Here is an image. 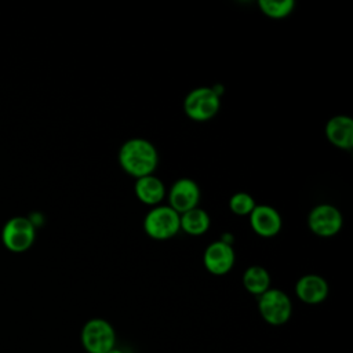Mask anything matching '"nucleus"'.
<instances>
[{"label": "nucleus", "mask_w": 353, "mask_h": 353, "mask_svg": "<svg viewBox=\"0 0 353 353\" xmlns=\"http://www.w3.org/2000/svg\"><path fill=\"white\" fill-rule=\"evenodd\" d=\"M258 310L266 323L281 325L290 320L292 305L285 292L277 288H269L259 295Z\"/></svg>", "instance_id": "20e7f679"}, {"label": "nucleus", "mask_w": 353, "mask_h": 353, "mask_svg": "<svg viewBox=\"0 0 353 353\" xmlns=\"http://www.w3.org/2000/svg\"><path fill=\"white\" fill-rule=\"evenodd\" d=\"M108 353H124L121 349H116V347H113L112 350H109Z\"/></svg>", "instance_id": "a211bd4d"}, {"label": "nucleus", "mask_w": 353, "mask_h": 353, "mask_svg": "<svg viewBox=\"0 0 353 353\" xmlns=\"http://www.w3.org/2000/svg\"><path fill=\"white\" fill-rule=\"evenodd\" d=\"M145 232L156 239H170L181 229V218L170 205H160L150 210L143 219Z\"/></svg>", "instance_id": "39448f33"}, {"label": "nucleus", "mask_w": 353, "mask_h": 353, "mask_svg": "<svg viewBox=\"0 0 353 353\" xmlns=\"http://www.w3.org/2000/svg\"><path fill=\"white\" fill-rule=\"evenodd\" d=\"M342 223V214L336 207L331 204L316 205L307 216V225L310 230L321 237L336 234L341 230Z\"/></svg>", "instance_id": "0eeeda50"}, {"label": "nucleus", "mask_w": 353, "mask_h": 353, "mask_svg": "<svg viewBox=\"0 0 353 353\" xmlns=\"http://www.w3.org/2000/svg\"><path fill=\"white\" fill-rule=\"evenodd\" d=\"M298 298L310 305L323 302L328 295V284L319 274H305L295 284Z\"/></svg>", "instance_id": "9b49d317"}, {"label": "nucleus", "mask_w": 353, "mask_h": 353, "mask_svg": "<svg viewBox=\"0 0 353 353\" xmlns=\"http://www.w3.org/2000/svg\"><path fill=\"white\" fill-rule=\"evenodd\" d=\"M255 201L252 199V196H250L248 193L244 192H239L236 194H233L229 200V207L230 210L237 214V215H247L251 214V211L255 207Z\"/></svg>", "instance_id": "f3484780"}, {"label": "nucleus", "mask_w": 353, "mask_h": 353, "mask_svg": "<svg viewBox=\"0 0 353 353\" xmlns=\"http://www.w3.org/2000/svg\"><path fill=\"white\" fill-rule=\"evenodd\" d=\"M205 269L212 274H225L228 273L234 263V251L232 245L222 243L221 240L211 243L203 256Z\"/></svg>", "instance_id": "1a4fd4ad"}, {"label": "nucleus", "mask_w": 353, "mask_h": 353, "mask_svg": "<svg viewBox=\"0 0 353 353\" xmlns=\"http://www.w3.org/2000/svg\"><path fill=\"white\" fill-rule=\"evenodd\" d=\"M1 244L11 252L28 251L36 239V228L28 216H12L3 225L0 233Z\"/></svg>", "instance_id": "f03ea898"}, {"label": "nucleus", "mask_w": 353, "mask_h": 353, "mask_svg": "<svg viewBox=\"0 0 353 353\" xmlns=\"http://www.w3.org/2000/svg\"><path fill=\"white\" fill-rule=\"evenodd\" d=\"M243 284L245 290L254 295H261L270 285V276L262 266H250L243 274Z\"/></svg>", "instance_id": "2eb2a0df"}, {"label": "nucleus", "mask_w": 353, "mask_h": 353, "mask_svg": "<svg viewBox=\"0 0 353 353\" xmlns=\"http://www.w3.org/2000/svg\"><path fill=\"white\" fill-rule=\"evenodd\" d=\"M119 161L123 170L138 178L152 175L154 171L159 154L152 142L143 138H132L123 143L119 152Z\"/></svg>", "instance_id": "f257e3e1"}, {"label": "nucleus", "mask_w": 353, "mask_h": 353, "mask_svg": "<svg viewBox=\"0 0 353 353\" xmlns=\"http://www.w3.org/2000/svg\"><path fill=\"white\" fill-rule=\"evenodd\" d=\"M219 106L221 99L210 87H199L192 90L183 101L185 113L196 121L210 120L216 114Z\"/></svg>", "instance_id": "423d86ee"}, {"label": "nucleus", "mask_w": 353, "mask_h": 353, "mask_svg": "<svg viewBox=\"0 0 353 353\" xmlns=\"http://www.w3.org/2000/svg\"><path fill=\"white\" fill-rule=\"evenodd\" d=\"M327 139L341 149H350L353 146V120L349 116H334L325 125Z\"/></svg>", "instance_id": "f8f14e48"}, {"label": "nucleus", "mask_w": 353, "mask_h": 353, "mask_svg": "<svg viewBox=\"0 0 353 353\" xmlns=\"http://www.w3.org/2000/svg\"><path fill=\"white\" fill-rule=\"evenodd\" d=\"M135 194L145 204H157L164 199L165 188L163 182L154 175L138 178L135 182Z\"/></svg>", "instance_id": "ddd939ff"}, {"label": "nucleus", "mask_w": 353, "mask_h": 353, "mask_svg": "<svg viewBox=\"0 0 353 353\" xmlns=\"http://www.w3.org/2000/svg\"><path fill=\"white\" fill-rule=\"evenodd\" d=\"M258 4H259L261 11L270 18H283V17L288 15L294 8L292 0H284V1L259 0Z\"/></svg>", "instance_id": "dca6fc26"}, {"label": "nucleus", "mask_w": 353, "mask_h": 353, "mask_svg": "<svg viewBox=\"0 0 353 353\" xmlns=\"http://www.w3.org/2000/svg\"><path fill=\"white\" fill-rule=\"evenodd\" d=\"M179 218H181V228L186 233L193 234V236L205 233L208 230L210 222H211L210 215L199 207L181 214Z\"/></svg>", "instance_id": "4468645a"}, {"label": "nucleus", "mask_w": 353, "mask_h": 353, "mask_svg": "<svg viewBox=\"0 0 353 353\" xmlns=\"http://www.w3.org/2000/svg\"><path fill=\"white\" fill-rule=\"evenodd\" d=\"M170 207L179 215L197 207L200 200L199 185L189 178L178 179L170 189Z\"/></svg>", "instance_id": "6e6552de"}, {"label": "nucleus", "mask_w": 353, "mask_h": 353, "mask_svg": "<svg viewBox=\"0 0 353 353\" xmlns=\"http://www.w3.org/2000/svg\"><path fill=\"white\" fill-rule=\"evenodd\" d=\"M250 223L259 236L272 237L281 229V216L270 205H255L250 214Z\"/></svg>", "instance_id": "9d476101"}, {"label": "nucleus", "mask_w": 353, "mask_h": 353, "mask_svg": "<svg viewBox=\"0 0 353 353\" xmlns=\"http://www.w3.org/2000/svg\"><path fill=\"white\" fill-rule=\"evenodd\" d=\"M81 345L87 353H108L114 347L116 332L103 319H91L81 328Z\"/></svg>", "instance_id": "7ed1b4c3"}]
</instances>
